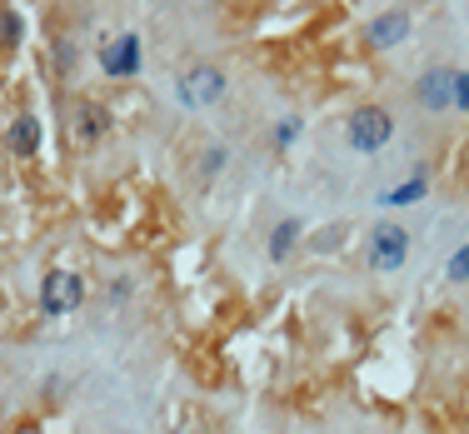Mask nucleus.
<instances>
[{
    "label": "nucleus",
    "instance_id": "obj_8",
    "mask_svg": "<svg viewBox=\"0 0 469 434\" xmlns=\"http://www.w3.org/2000/svg\"><path fill=\"white\" fill-rule=\"evenodd\" d=\"M454 80H460V70H444V66L424 70V80L414 86V100H420L430 115L450 110V105H454Z\"/></svg>",
    "mask_w": 469,
    "mask_h": 434
},
{
    "label": "nucleus",
    "instance_id": "obj_9",
    "mask_svg": "<svg viewBox=\"0 0 469 434\" xmlns=\"http://www.w3.org/2000/svg\"><path fill=\"white\" fill-rule=\"evenodd\" d=\"M5 145H10V155H36L40 150V120H36V115H16Z\"/></svg>",
    "mask_w": 469,
    "mask_h": 434
},
{
    "label": "nucleus",
    "instance_id": "obj_2",
    "mask_svg": "<svg viewBox=\"0 0 469 434\" xmlns=\"http://www.w3.org/2000/svg\"><path fill=\"white\" fill-rule=\"evenodd\" d=\"M365 260H370V270H375V274H400L404 260H410V230H404L400 220H380V225L370 230Z\"/></svg>",
    "mask_w": 469,
    "mask_h": 434
},
{
    "label": "nucleus",
    "instance_id": "obj_15",
    "mask_svg": "<svg viewBox=\"0 0 469 434\" xmlns=\"http://www.w3.org/2000/svg\"><path fill=\"white\" fill-rule=\"evenodd\" d=\"M56 60H60V66H76V46H70V40H60V46H56Z\"/></svg>",
    "mask_w": 469,
    "mask_h": 434
},
{
    "label": "nucleus",
    "instance_id": "obj_7",
    "mask_svg": "<svg viewBox=\"0 0 469 434\" xmlns=\"http://www.w3.org/2000/svg\"><path fill=\"white\" fill-rule=\"evenodd\" d=\"M100 66H105V76H141V36H115V40H105L100 46Z\"/></svg>",
    "mask_w": 469,
    "mask_h": 434
},
{
    "label": "nucleus",
    "instance_id": "obj_11",
    "mask_svg": "<svg viewBox=\"0 0 469 434\" xmlns=\"http://www.w3.org/2000/svg\"><path fill=\"white\" fill-rule=\"evenodd\" d=\"M420 195H424V175H414V180H404L400 190H390V195H380V205H414Z\"/></svg>",
    "mask_w": 469,
    "mask_h": 434
},
{
    "label": "nucleus",
    "instance_id": "obj_10",
    "mask_svg": "<svg viewBox=\"0 0 469 434\" xmlns=\"http://www.w3.org/2000/svg\"><path fill=\"white\" fill-rule=\"evenodd\" d=\"M300 220H280V225H275V235H270V260H285L290 255L295 245H300Z\"/></svg>",
    "mask_w": 469,
    "mask_h": 434
},
{
    "label": "nucleus",
    "instance_id": "obj_12",
    "mask_svg": "<svg viewBox=\"0 0 469 434\" xmlns=\"http://www.w3.org/2000/svg\"><path fill=\"white\" fill-rule=\"evenodd\" d=\"M20 36H26V20L16 16V10H5V16H0V46H20Z\"/></svg>",
    "mask_w": 469,
    "mask_h": 434
},
{
    "label": "nucleus",
    "instance_id": "obj_13",
    "mask_svg": "<svg viewBox=\"0 0 469 434\" xmlns=\"http://www.w3.org/2000/svg\"><path fill=\"white\" fill-rule=\"evenodd\" d=\"M444 274H450L454 284H464V280H469V245H460V250H454V255H450V264H444Z\"/></svg>",
    "mask_w": 469,
    "mask_h": 434
},
{
    "label": "nucleus",
    "instance_id": "obj_14",
    "mask_svg": "<svg viewBox=\"0 0 469 434\" xmlns=\"http://www.w3.org/2000/svg\"><path fill=\"white\" fill-rule=\"evenodd\" d=\"M454 105L469 115V70H460V80H454Z\"/></svg>",
    "mask_w": 469,
    "mask_h": 434
},
{
    "label": "nucleus",
    "instance_id": "obj_3",
    "mask_svg": "<svg viewBox=\"0 0 469 434\" xmlns=\"http://www.w3.org/2000/svg\"><path fill=\"white\" fill-rule=\"evenodd\" d=\"M180 105L185 110H210V105H220L225 100V70H215V66H195L190 76H180Z\"/></svg>",
    "mask_w": 469,
    "mask_h": 434
},
{
    "label": "nucleus",
    "instance_id": "obj_4",
    "mask_svg": "<svg viewBox=\"0 0 469 434\" xmlns=\"http://www.w3.org/2000/svg\"><path fill=\"white\" fill-rule=\"evenodd\" d=\"M80 300H85V280L76 270H50L46 280H40V310L46 315H76L80 310Z\"/></svg>",
    "mask_w": 469,
    "mask_h": 434
},
{
    "label": "nucleus",
    "instance_id": "obj_6",
    "mask_svg": "<svg viewBox=\"0 0 469 434\" xmlns=\"http://www.w3.org/2000/svg\"><path fill=\"white\" fill-rule=\"evenodd\" d=\"M410 36H414V16L404 5H390L385 16L370 20V46L375 50H394V46H404Z\"/></svg>",
    "mask_w": 469,
    "mask_h": 434
},
{
    "label": "nucleus",
    "instance_id": "obj_5",
    "mask_svg": "<svg viewBox=\"0 0 469 434\" xmlns=\"http://www.w3.org/2000/svg\"><path fill=\"white\" fill-rule=\"evenodd\" d=\"M110 130V115L100 110L95 100H80L76 105V115H70V130H66V140H70V150L85 155V150H95L100 145V135Z\"/></svg>",
    "mask_w": 469,
    "mask_h": 434
},
{
    "label": "nucleus",
    "instance_id": "obj_1",
    "mask_svg": "<svg viewBox=\"0 0 469 434\" xmlns=\"http://www.w3.org/2000/svg\"><path fill=\"white\" fill-rule=\"evenodd\" d=\"M390 140H394V115L385 110V105H360V110H349L345 145L355 155H375V150H385Z\"/></svg>",
    "mask_w": 469,
    "mask_h": 434
}]
</instances>
